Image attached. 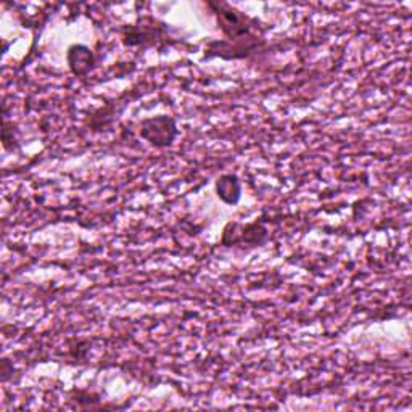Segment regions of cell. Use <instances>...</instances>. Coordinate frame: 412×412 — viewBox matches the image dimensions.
Returning <instances> with one entry per match:
<instances>
[{
  "label": "cell",
  "instance_id": "1",
  "mask_svg": "<svg viewBox=\"0 0 412 412\" xmlns=\"http://www.w3.org/2000/svg\"><path fill=\"white\" fill-rule=\"evenodd\" d=\"M142 137L155 147L171 146L174 141L177 129L174 121L168 116H157V118L146 120L142 122Z\"/></svg>",
  "mask_w": 412,
  "mask_h": 412
},
{
  "label": "cell",
  "instance_id": "2",
  "mask_svg": "<svg viewBox=\"0 0 412 412\" xmlns=\"http://www.w3.org/2000/svg\"><path fill=\"white\" fill-rule=\"evenodd\" d=\"M218 18L222 25V30L231 39L240 37L248 34V25H247V16L233 12V10H218Z\"/></svg>",
  "mask_w": 412,
  "mask_h": 412
},
{
  "label": "cell",
  "instance_id": "3",
  "mask_svg": "<svg viewBox=\"0 0 412 412\" xmlns=\"http://www.w3.org/2000/svg\"><path fill=\"white\" fill-rule=\"evenodd\" d=\"M68 61L75 75H84L94 65L92 52L84 46H73L68 52Z\"/></svg>",
  "mask_w": 412,
  "mask_h": 412
},
{
  "label": "cell",
  "instance_id": "4",
  "mask_svg": "<svg viewBox=\"0 0 412 412\" xmlns=\"http://www.w3.org/2000/svg\"><path fill=\"white\" fill-rule=\"evenodd\" d=\"M216 192L226 203H237L240 198V182L236 176H222L216 182Z\"/></svg>",
  "mask_w": 412,
  "mask_h": 412
}]
</instances>
